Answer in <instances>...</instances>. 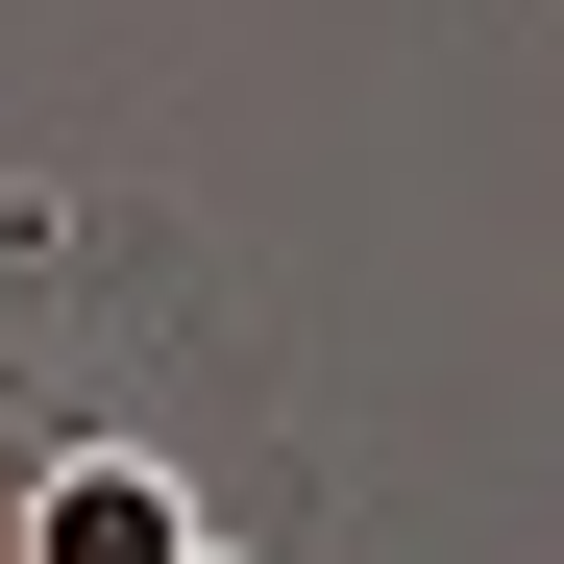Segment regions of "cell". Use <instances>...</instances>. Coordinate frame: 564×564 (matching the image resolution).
I'll use <instances>...</instances> for the list:
<instances>
[{"mask_svg": "<svg viewBox=\"0 0 564 564\" xmlns=\"http://www.w3.org/2000/svg\"><path fill=\"white\" fill-rule=\"evenodd\" d=\"M50 564H221V540H197V466L74 417V442H50Z\"/></svg>", "mask_w": 564, "mask_h": 564, "instance_id": "cell-1", "label": "cell"}, {"mask_svg": "<svg viewBox=\"0 0 564 564\" xmlns=\"http://www.w3.org/2000/svg\"><path fill=\"white\" fill-rule=\"evenodd\" d=\"M50 442L74 417H0V564H50Z\"/></svg>", "mask_w": 564, "mask_h": 564, "instance_id": "cell-2", "label": "cell"}]
</instances>
